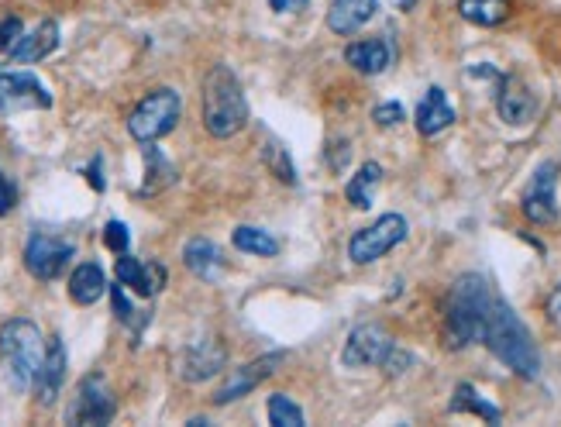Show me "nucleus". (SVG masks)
Listing matches in <instances>:
<instances>
[{
	"label": "nucleus",
	"instance_id": "36",
	"mask_svg": "<svg viewBox=\"0 0 561 427\" xmlns=\"http://www.w3.org/2000/svg\"><path fill=\"white\" fill-rule=\"evenodd\" d=\"M327 159H331V169H334V173H341V169L348 166V159H352V145H348V142L331 145V152H327Z\"/></svg>",
	"mask_w": 561,
	"mask_h": 427
},
{
	"label": "nucleus",
	"instance_id": "3",
	"mask_svg": "<svg viewBox=\"0 0 561 427\" xmlns=\"http://www.w3.org/2000/svg\"><path fill=\"white\" fill-rule=\"evenodd\" d=\"M248 124V100L235 69L217 62L204 76V128L214 138H231Z\"/></svg>",
	"mask_w": 561,
	"mask_h": 427
},
{
	"label": "nucleus",
	"instance_id": "14",
	"mask_svg": "<svg viewBox=\"0 0 561 427\" xmlns=\"http://www.w3.org/2000/svg\"><path fill=\"white\" fill-rule=\"evenodd\" d=\"M66 369H69L66 345H62L59 335H52L49 341H45V359H42V366H38L35 386H31L38 407H52V403L59 400L62 383H66Z\"/></svg>",
	"mask_w": 561,
	"mask_h": 427
},
{
	"label": "nucleus",
	"instance_id": "19",
	"mask_svg": "<svg viewBox=\"0 0 561 427\" xmlns=\"http://www.w3.org/2000/svg\"><path fill=\"white\" fill-rule=\"evenodd\" d=\"M183 266L197 279H204V283H214V279L224 276L228 262H224V252L210 238H190L183 248Z\"/></svg>",
	"mask_w": 561,
	"mask_h": 427
},
{
	"label": "nucleus",
	"instance_id": "2",
	"mask_svg": "<svg viewBox=\"0 0 561 427\" xmlns=\"http://www.w3.org/2000/svg\"><path fill=\"white\" fill-rule=\"evenodd\" d=\"M482 345L496 355L510 372L524 379H537L541 376V352L534 345V335L527 331V324L517 317L506 300L496 293L493 307H489L486 328H482Z\"/></svg>",
	"mask_w": 561,
	"mask_h": 427
},
{
	"label": "nucleus",
	"instance_id": "23",
	"mask_svg": "<svg viewBox=\"0 0 561 427\" xmlns=\"http://www.w3.org/2000/svg\"><path fill=\"white\" fill-rule=\"evenodd\" d=\"M379 183H383V166H379V162H362V166H358V173L345 186L348 204H352L355 211H369V207L376 204Z\"/></svg>",
	"mask_w": 561,
	"mask_h": 427
},
{
	"label": "nucleus",
	"instance_id": "27",
	"mask_svg": "<svg viewBox=\"0 0 561 427\" xmlns=\"http://www.w3.org/2000/svg\"><path fill=\"white\" fill-rule=\"evenodd\" d=\"M458 14H462L469 25L496 28L510 18V0H458Z\"/></svg>",
	"mask_w": 561,
	"mask_h": 427
},
{
	"label": "nucleus",
	"instance_id": "40",
	"mask_svg": "<svg viewBox=\"0 0 561 427\" xmlns=\"http://www.w3.org/2000/svg\"><path fill=\"white\" fill-rule=\"evenodd\" d=\"M396 7H400V11H410V7H417V0H396Z\"/></svg>",
	"mask_w": 561,
	"mask_h": 427
},
{
	"label": "nucleus",
	"instance_id": "41",
	"mask_svg": "<svg viewBox=\"0 0 561 427\" xmlns=\"http://www.w3.org/2000/svg\"><path fill=\"white\" fill-rule=\"evenodd\" d=\"M186 427H207V417H193V421H186Z\"/></svg>",
	"mask_w": 561,
	"mask_h": 427
},
{
	"label": "nucleus",
	"instance_id": "1",
	"mask_svg": "<svg viewBox=\"0 0 561 427\" xmlns=\"http://www.w3.org/2000/svg\"><path fill=\"white\" fill-rule=\"evenodd\" d=\"M493 300H496L493 283L479 273H465L451 283L448 297H444V345L451 352L482 345V328H486Z\"/></svg>",
	"mask_w": 561,
	"mask_h": 427
},
{
	"label": "nucleus",
	"instance_id": "16",
	"mask_svg": "<svg viewBox=\"0 0 561 427\" xmlns=\"http://www.w3.org/2000/svg\"><path fill=\"white\" fill-rule=\"evenodd\" d=\"M396 59V49L386 35L358 38V42L345 45V62L362 76H383Z\"/></svg>",
	"mask_w": 561,
	"mask_h": 427
},
{
	"label": "nucleus",
	"instance_id": "20",
	"mask_svg": "<svg viewBox=\"0 0 561 427\" xmlns=\"http://www.w3.org/2000/svg\"><path fill=\"white\" fill-rule=\"evenodd\" d=\"M379 11V0H331L327 11V28L334 35H355L358 28H365Z\"/></svg>",
	"mask_w": 561,
	"mask_h": 427
},
{
	"label": "nucleus",
	"instance_id": "35",
	"mask_svg": "<svg viewBox=\"0 0 561 427\" xmlns=\"http://www.w3.org/2000/svg\"><path fill=\"white\" fill-rule=\"evenodd\" d=\"M14 204H18V186H14V180L7 173H0V217L11 214Z\"/></svg>",
	"mask_w": 561,
	"mask_h": 427
},
{
	"label": "nucleus",
	"instance_id": "37",
	"mask_svg": "<svg viewBox=\"0 0 561 427\" xmlns=\"http://www.w3.org/2000/svg\"><path fill=\"white\" fill-rule=\"evenodd\" d=\"M544 314H548V321L555 324V328L561 331V279H558V286H555V290H551L548 304H544Z\"/></svg>",
	"mask_w": 561,
	"mask_h": 427
},
{
	"label": "nucleus",
	"instance_id": "24",
	"mask_svg": "<svg viewBox=\"0 0 561 427\" xmlns=\"http://www.w3.org/2000/svg\"><path fill=\"white\" fill-rule=\"evenodd\" d=\"M448 410H451V414H475V417H482L486 424H500L503 421V410L482 397L472 383H458L455 386V397H451Z\"/></svg>",
	"mask_w": 561,
	"mask_h": 427
},
{
	"label": "nucleus",
	"instance_id": "38",
	"mask_svg": "<svg viewBox=\"0 0 561 427\" xmlns=\"http://www.w3.org/2000/svg\"><path fill=\"white\" fill-rule=\"evenodd\" d=\"M87 180H90V186H93L97 193L107 190V183H104V159H100V155L87 166Z\"/></svg>",
	"mask_w": 561,
	"mask_h": 427
},
{
	"label": "nucleus",
	"instance_id": "7",
	"mask_svg": "<svg viewBox=\"0 0 561 427\" xmlns=\"http://www.w3.org/2000/svg\"><path fill=\"white\" fill-rule=\"evenodd\" d=\"M114 414H118V400H114V390L107 386V379L100 372H90V376L80 379L76 386V397L66 410L69 424H111Z\"/></svg>",
	"mask_w": 561,
	"mask_h": 427
},
{
	"label": "nucleus",
	"instance_id": "34",
	"mask_svg": "<svg viewBox=\"0 0 561 427\" xmlns=\"http://www.w3.org/2000/svg\"><path fill=\"white\" fill-rule=\"evenodd\" d=\"M410 366H414V355L403 352V348H396V345H393V352H389L386 362H383L386 376H403V372H407Z\"/></svg>",
	"mask_w": 561,
	"mask_h": 427
},
{
	"label": "nucleus",
	"instance_id": "31",
	"mask_svg": "<svg viewBox=\"0 0 561 427\" xmlns=\"http://www.w3.org/2000/svg\"><path fill=\"white\" fill-rule=\"evenodd\" d=\"M372 121H376L379 128H396L400 121H407V111H403V104H396V100H386V104L372 107Z\"/></svg>",
	"mask_w": 561,
	"mask_h": 427
},
{
	"label": "nucleus",
	"instance_id": "15",
	"mask_svg": "<svg viewBox=\"0 0 561 427\" xmlns=\"http://www.w3.org/2000/svg\"><path fill=\"white\" fill-rule=\"evenodd\" d=\"M224 366H228V348L214 338H204V341H193L183 352V359H179V376H183L186 383H204V379L217 376Z\"/></svg>",
	"mask_w": 561,
	"mask_h": 427
},
{
	"label": "nucleus",
	"instance_id": "30",
	"mask_svg": "<svg viewBox=\"0 0 561 427\" xmlns=\"http://www.w3.org/2000/svg\"><path fill=\"white\" fill-rule=\"evenodd\" d=\"M104 245L111 248L114 255H124L131 248V231L124 221H107L104 224Z\"/></svg>",
	"mask_w": 561,
	"mask_h": 427
},
{
	"label": "nucleus",
	"instance_id": "21",
	"mask_svg": "<svg viewBox=\"0 0 561 427\" xmlns=\"http://www.w3.org/2000/svg\"><path fill=\"white\" fill-rule=\"evenodd\" d=\"M107 290H111V286H107V276L97 262H80V266L69 273V300H73V304L93 307Z\"/></svg>",
	"mask_w": 561,
	"mask_h": 427
},
{
	"label": "nucleus",
	"instance_id": "4",
	"mask_svg": "<svg viewBox=\"0 0 561 427\" xmlns=\"http://www.w3.org/2000/svg\"><path fill=\"white\" fill-rule=\"evenodd\" d=\"M42 359H45V338L35 321L11 317V321L0 324V362H4V376L14 390L28 393L35 386Z\"/></svg>",
	"mask_w": 561,
	"mask_h": 427
},
{
	"label": "nucleus",
	"instance_id": "13",
	"mask_svg": "<svg viewBox=\"0 0 561 427\" xmlns=\"http://www.w3.org/2000/svg\"><path fill=\"white\" fill-rule=\"evenodd\" d=\"M496 111L506 124L520 128V124H531L537 114V93L527 87L524 76L517 73H503L496 80Z\"/></svg>",
	"mask_w": 561,
	"mask_h": 427
},
{
	"label": "nucleus",
	"instance_id": "10",
	"mask_svg": "<svg viewBox=\"0 0 561 427\" xmlns=\"http://www.w3.org/2000/svg\"><path fill=\"white\" fill-rule=\"evenodd\" d=\"M286 359H290L286 352H269V355H259V359L245 362V366L231 369L228 379H224V383L217 386L214 403H217V407H228V403L248 397V393L259 390V386L266 383L269 376H276V369L283 366Z\"/></svg>",
	"mask_w": 561,
	"mask_h": 427
},
{
	"label": "nucleus",
	"instance_id": "5",
	"mask_svg": "<svg viewBox=\"0 0 561 427\" xmlns=\"http://www.w3.org/2000/svg\"><path fill=\"white\" fill-rule=\"evenodd\" d=\"M179 118H183V97L173 87H155L128 114V135L142 145L159 142L169 131H176Z\"/></svg>",
	"mask_w": 561,
	"mask_h": 427
},
{
	"label": "nucleus",
	"instance_id": "39",
	"mask_svg": "<svg viewBox=\"0 0 561 427\" xmlns=\"http://www.w3.org/2000/svg\"><path fill=\"white\" fill-rule=\"evenodd\" d=\"M269 7L276 14H303L310 7V0H269Z\"/></svg>",
	"mask_w": 561,
	"mask_h": 427
},
{
	"label": "nucleus",
	"instance_id": "9",
	"mask_svg": "<svg viewBox=\"0 0 561 427\" xmlns=\"http://www.w3.org/2000/svg\"><path fill=\"white\" fill-rule=\"evenodd\" d=\"M73 255H76V245L69 242V238L35 231L25 245V269L35 279H42V283H52V279H59L62 273H66Z\"/></svg>",
	"mask_w": 561,
	"mask_h": 427
},
{
	"label": "nucleus",
	"instance_id": "25",
	"mask_svg": "<svg viewBox=\"0 0 561 427\" xmlns=\"http://www.w3.org/2000/svg\"><path fill=\"white\" fill-rule=\"evenodd\" d=\"M176 183V166L166 159V152L159 149L155 142H145V186L142 197L148 193H162L166 186Z\"/></svg>",
	"mask_w": 561,
	"mask_h": 427
},
{
	"label": "nucleus",
	"instance_id": "28",
	"mask_svg": "<svg viewBox=\"0 0 561 427\" xmlns=\"http://www.w3.org/2000/svg\"><path fill=\"white\" fill-rule=\"evenodd\" d=\"M262 162L276 173V180L296 183V166L290 162V152H286V145L279 142V138H272V135L262 138Z\"/></svg>",
	"mask_w": 561,
	"mask_h": 427
},
{
	"label": "nucleus",
	"instance_id": "29",
	"mask_svg": "<svg viewBox=\"0 0 561 427\" xmlns=\"http://www.w3.org/2000/svg\"><path fill=\"white\" fill-rule=\"evenodd\" d=\"M269 424L272 427H303L307 417H303L300 403H293V397L286 393H272L269 397Z\"/></svg>",
	"mask_w": 561,
	"mask_h": 427
},
{
	"label": "nucleus",
	"instance_id": "22",
	"mask_svg": "<svg viewBox=\"0 0 561 427\" xmlns=\"http://www.w3.org/2000/svg\"><path fill=\"white\" fill-rule=\"evenodd\" d=\"M56 49H59V25L56 21H42V25H38L35 31H28V35L14 45L11 59L14 62H42Z\"/></svg>",
	"mask_w": 561,
	"mask_h": 427
},
{
	"label": "nucleus",
	"instance_id": "12",
	"mask_svg": "<svg viewBox=\"0 0 561 427\" xmlns=\"http://www.w3.org/2000/svg\"><path fill=\"white\" fill-rule=\"evenodd\" d=\"M393 335L383 328V324H358V328L348 335L345 348H341V366L345 369H372L383 366L386 355L393 352Z\"/></svg>",
	"mask_w": 561,
	"mask_h": 427
},
{
	"label": "nucleus",
	"instance_id": "32",
	"mask_svg": "<svg viewBox=\"0 0 561 427\" xmlns=\"http://www.w3.org/2000/svg\"><path fill=\"white\" fill-rule=\"evenodd\" d=\"M21 38H25V25H21V18H14L11 14V18L0 21V52L11 56V49L21 42Z\"/></svg>",
	"mask_w": 561,
	"mask_h": 427
},
{
	"label": "nucleus",
	"instance_id": "17",
	"mask_svg": "<svg viewBox=\"0 0 561 427\" xmlns=\"http://www.w3.org/2000/svg\"><path fill=\"white\" fill-rule=\"evenodd\" d=\"M118 283L131 286L138 297H155L166 286V266L159 262H142L135 255H118Z\"/></svg>",
	"mask_w": 561,
	"mask_h": 427
},
{
	"label": "nucleus",
	"instance_id": "26",
	"mask_svg": "<svg viewBox=\"0 0 561 427\" xmlns=\"http://www.w3.org/2000/svg\"><path fill=\"white\" fill-rule=\"evenodd\" d=\"M231 245L245 255H259V259H276L279 255V238H272L266 228H255V224H238L231 231Z\"/></svg>",
	"mask_w": 561,
	"mask_h": 427
},
{
	"label": "nucleus",
	"instance_id": "6",
	"mask_svg": "<svg viewBox=\"0 0 561 427\" xmlns=\"http://www.w3.org/2000/svg\"><path fill=\"white\" fill-rule=\"evenodd\" d=\"M410 235V224L403 214H383L376 217L372 224L358 228L352 238H348V259L355 266H369V262L383 259V255L393 252L400 242H407Z\"/></svg>",
	"mask_w": 561,
	"mask_h": 427
},
{
	"label": "nucleus",
	"instance_id": "11",
	"mask_svg": "<svg viewBox=\"0 0 561 427\" xmlns=\"http://www.w3.org/2000/svg\"><path fill=\"white\" fill-rule=\"evenodd\" d=\"M52 93L35 73H0V118L21 111H49Z\"/></svg>",
	"mask_w": 561,
	"mask_h": 427
},
{
	"label": "nucleus",
	"instance_id": "18",
	"mask_svg": "<svg viewBox=\"0 0 561 427\" xmlns=\"http://www.w3.org/2000/svg\"><path fill=\"white\" fill-rule=\"evenodd\" d=\"M414 121H417L420 135L434 138V135H441V131H448L451 124L458 121V114H455V107L448 104V93H444L441 87H431L424 93V100L417 104Z\"/></svg>",
	"mask_w": 561,
	"mask_h": 427
},
{
	"label": "nucleus",
	"instance_id": "8",
	"mask_svg": "<svg viewBox=\"0 0 561 427\" xmlns=\"http://www.w3.org/2000/svg\"><path fill=\"white\" fill-rule=\"evenodd\" d=\"M558 173L561 166L555 159L541 162V166L534 169L531 183H527L524 197H520V211H524V217L531 224H537V228H548V224L558 221Z\"/></svg>",
	"mask_w": 561,
	"mask_h": 427
},
{
	"label": "nucleus",
	"instance_id": "33",
	"mask_svg": "<svg viewBox=\"0 0 561 427\" xmlns=\"http://www.w3.org/2000/svg\"><path fill=\"white\" fill-rule=\"evenodd\" d=\"M111 304H114V314H118L121 324H135V314H138V310L131 307L128 293H124V283L111 286Z\"/></svg>",
	"mask_w": 561,
	"mask_h": 427
}]
</instances>
